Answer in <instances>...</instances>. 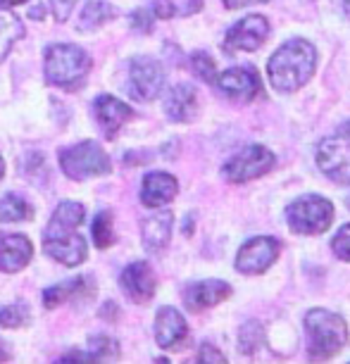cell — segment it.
Masks as SVG:
<instances>
[{
    "mask_svg": "<svg viewBox=\"0 0 350 364\" xmlns=\"http://www.w3.org/2000/svg\"><path fill=\"white\" fill-rule=\"evenodd\" d=\"M84 222V208L79 203H63L55 210L43 233V248L51 257L67 267H77L86 259V240L77 229Z\"/></svg>",
    "mask_w": 350,
    "mask_h": 364,
    "instance_id": "obj_1",
    "label": "cell"
},
{
    "mask_svg": "<svg viewBox=\"0 0 350 364\" xmlns=\"http://www.w3.org/2000/svg\"><path fill=\"white\" fill-rule=\"evenodd\" d=\"M314 70H317V50L305 38L286 41L272 55L270 65H267V74H270L272 86L281 93L298 91L300 86L310 81Z\"/></svg>",
    "mask_w": 350,
    "mask_h": 364,
    "instance_id": "obj_2",
    "label": "cell"
},
{
    "mask_svg": "<svg viewBox=\"0 0 350 364\" xmlns=\"http://www.w3.org/2000/svg\"><path fill=\"white\" fill-rule=\"evenodd\" d=\"M307 353L312 360H329L348 343V326L343 317L329 310H310L305 314Z\"/></svg>",
    "mask_w": 350,
    "mask_h": 364,
    "instance_id": "obj_3",
    "label": "cell"
},
{
    "mask_svg": "<svg viewBox=\"0 0 350 364\" xmlns=\"http://www.w3.org/2000/svg\"><path fill=\"white\" fill-rule=\"evenodd\" d=\"M88 67H91V60L77 46L60 43L51 46L46 53V81L51 86L72 91V88L81 86V81L88 74Z\"/></svg>",
    "mask_w": 350,
    "mask_h": 364,
    "instance_id": "obj_4",
    "label": "cell"
},
{
    "mask_svg": "<svg viewBox=\"0 0 350 364\" xmlns=\"http://www.w3.org/2000/svg\"><path fill=\"white\" fill-rule=\"evenodd\" d=\"M317 167L334 183L350 186V122H343L332 136L319 141Z\"/></svg>",
    "mask_w": 350,
    "mask_h": 364,
    "instance_id": "obj_5",
    "label": "cell"
},
{
    "mask_svg": "<svg viewBox=\"0 0 350 364\" xmlns=\"http://www.w3.org/2000/svg\"><path fill=\"white\" fill-rule=\"evenodd\" d=\"M286 222L303 236L324 233L334 222V205L322 196H303L286 208Z\"/></svg>",
    "mask_w": 350,
    "mask_h": 364,
    "instance_id": "obj_6",
    "label": "cell"
},
{
    "mask_svg": "<svg viewBox=\"0 0 350 364\" xmlns=\"http://www.w3.org/2000/svg\"><path fill=\"white\" fill-rule=\"evenodd\" d=\"M60 164L70 178H86V176H100L110 171V160L98 143L84 141L72 148H65L60 153Z\"/></svg>",
    "mask_w": 350,
    "mask_h": 364,
    "instance_id": "obj_7",
    "label": "cell"
},
{
    "mask_svg": "<svg viewBox=\"0 0 350 364\" xmlns=\"http://www.w3.org/2000/svg\"><path fill=\"white\" fill-rule=\"evenodd\" d=\"M274 167V155L265 146H248L222 167V176L231 183H245L265 176Z\"/></svg>",
    "mask_w": 350,
    "mask_h": 364,
    "instance_id": "obj_8",
    "label": "cell"
},
{
    "mask_svg": "<svg viewBox=\"0 0 350 364\" xmlns=\"http://www.w3.org/2000/svg\"><path fill=\"white\" fill-rule=\"evenodd\" d=\"M217 88L229 100L236 102H250L262 93V81L255 67H231L215 79Z\"/></svg>",
    "mask_w": 350,
    "mask_h": 364,
    "instance_id": "obj_9",
    "label": "cell"
},
{
    "mask_svg": "<svg viewBox=\"0 0 350 364\" xmlns=\"http://www.w3.org/2000/svg\"><path fill=\"white\" fill-rule=\"evenodd\" d=\"M281 252V243L272 236H258L250 238L248 243L241 245L236 255V269L241 274H262L277 262Z\"/></svg>",
    "mask_w": 350,
    "mask_h": 364,
    "instance_id": "obj_10",
    "label": "cell"
},
{
    "mask_svg": "<svg viewBox=\"0 0 350 364\" xmlns=\"http://www.w3.org/2000/svg\"><path fill=\"white\" fill-rule=\"evenodd\" d=\"M132 86H129V93L132 98L136 100H153L160 95L162 91V84H164V72H162V65L157 63L153 58H136L132 63Z\"/></svg>",
    "mask_w": 350,
    "mask_h": 364,
    "instance_id": "obj_11",
    "label": "cell"
},
{
    "mask_svg": "<svg viewBox=\"0 0 350 364\" xmlns=\"http://www.w3.org/2000/svg\"><path fill=\"white\" fill-rule=\"evenodd\" d=\"M267 36H270V22L262 15H248L231 26L229 33H226L224 46L229 53H238V50L250 53L258 50L267 41Z\"/></svg>",
    "mask_w": 350,
    "mask_h": 364,
    "instance_id": "obj_12",
    "label": "cell"
},
{
    "mask_svg": "<svg viewBox=\"0 0 350 364\" xmlns=\"http://www.w3.org/2000/svg\"><path fill=\"white\" fill-rule=\"evenodd\" d=\"M231 295V286L226 281H217V279H210V281H201V284H193L186 288L184 293V302L191 312H203L208 307H215L219 305L222 300H226Z\"/></svg>",
    "mask_w": 350,
    "mask_h": 364,
    "instance_id": "obj_13",
    "label": "cell"
},
{
    "mask_svg": "<svg viewBox=\"0 0 350 364\" xmlns=\"http://www.w3.org/2000/svg\"><path fill=\"white\" fill-rule=\"evenodd\" d=\"M189 333V326H186V319L181 317V312H176L174 307H162L155 317V341L157 346L169 350V348H176L179 343L186 338Z\"/></svg>",
    "mask_w": 350,
    "mask_h": 364,
    "instance_id": "obj_14",
    "label": "cell"
},
{
    "mask_svg": "<svg viewBox=\"0 0 350 364\" xmlns=\"http://www.w3.org/2000/svg\"><path fill=\"white\" fill-rule=\"evenodd\" d=\"M31 259V243L19 233H0V269L15 274Z\"/></svg>",
    "mask_w": 350,
    "mask_h": 364,
    "instance_id": "obj_15",
    "label": "cell"
},
{
    "mask_svg": "<svg viewBox=\"0 0 350 364\" xmlns=\"http://www.w3.org/2000/svg\"><path fill=\"white\" fill-rule=\"evenodd\" d=\"M122 288L134 302H148L155 295V277L146 262H134L122 272Z\"/></svg>",
    "mask_w": 350,
    "mask_h": 364,
    "instance_id": "obj_16",
    "label": "cell"
},
{
    "mask_svg": "<svg viewBox=\"0 0 350 364\" xmlns=\"http://www.w3.org/2000/svg\"><path fill=\"white\" fill-rule=\"evenodd\" d=\"M176 191V178L171 174H164V171H153L143 178V188H141V200L146 208H162L174 200Z\"/></svg>",
    "mask_w": 350,
    "mask_h": 364,
    "instance_id": "obj_17",
    "label": "cell"
},
{
    "mask_svg": "<svg viewBox=\"0 0 350 364\" xmlns=\"http://www.w3.org/2000/svg\"><path fill=\"white\" fill-rule=\"evenodd\" d=\"M164 109H167L169 119L174 122H191L198 112V93L193 86L189 84H179L174 86L167 95V102H164Z\"/></svg>",
    "mask_w": 350,
    "mask_h": 364,
    "instance_id": "obj_18",
    "label": "cell"
},
{
    "mask_svg": "<svg viewBox=\"0 0 350 364\" xmlns=\"http://www.w3.org/2000/svg\"><path fill=\"white\" fill-rule=\"evenodd\" d=\"M95 114H98V122L105 127L107 136H115L117 129L122 124H127L134 117V109L127 105V102L112 98V95H100L95 100Z\"/></svg>",
    "mask_w": 350,
    "mask_h": 364,
    "instance_id": "obj_19",
    "label": "cell"
},
{
    "mask_svg": "<svg viewBox=\"0 0 350 364\" xmlns=\"http://www.w3.org/2000/svg\"><path fill=\"white\" fill-rule=\"evenodd\" d=\"M171 224H174L171 212H157V215L143 219V245L150 252H160L169 243Z\"/></svg>",
    "mask_w": 350,
    "mask_h": 364,
    "instance_id": "obj_20",
    "label": "cell"
},
{
    "mask_svg": "<svg viewBox=\"0 0 350 364\" xmlns=\"http://www.w3.org/2000/svg\"><path fill=\"white\" fill-rule=\"evenodd\" d=\"M91 293H93V286L88 279H72V281H67V284L48 288L43 293V305L48 310H53V307H58L60 302L81 298V295H91Z\"/></svg>",
    "mask_w": 350,
    "mask_h": 364,
    "instance_id": "obj_21",
    "label": "cell"
},
{
    "mask_svg": "<svg viewBox=\"0 0 350 364\" xmlns=\"http://www.w3.org/2000/svg\"><path fill=\"white\" fill-rule=\"evenodd\" d=\"M24 36V26L8 10H0V63L5 60V55L12 50V46Z\"/></svg>",
    "mask_w": 350,
    "mask_h": 364,
    "instance_id": "obj_22",
    "label": "cell"
},
{
    "mask_svg": "<svg viewBox=\"0 0 350 364\" xmlns=\"http://www.w3.org/2000/svg\"><path fill=\"white\" fill-rule=\"evenodd\" d=\"M115 17V8L110 3H105V0H91V3L86 5L84 10H81L79 15V26L84 31L88 29H95V26L105 24L107 19Z\"/></svg>",
    "mask_w": 350,
    "mask_h": 364,
    "instance_id": "obj_23",
    "label": "cell"
},
{
    "mask_svg": "<svg viewBox=\"0 0 350 364\" xmlns=\"http://www.w3.org/2000/svg\"><path fill=\"white\" fill-rule=\"evenodd\" d=\"M31 215L33 210L29 203L19 196H5L0 200V222H22V219H31Z\"/></svg>",
    "mask_w": 350,
    "mask_h": 364,
    "instance_id": "obj_24",
    "label": "cell"
},
{
    "mask_svg": "<svg viewBox=\"0 0 350 364\" xmlns=\"http://www.w3.org/2000/svg\"><path fill=\"white\" fill-rule=\"evenodd\" d=\"M265 343V331L258 321H248L241 328V336H238V348H241L243 355H255Z\"/></svg>",
    "mask_w": 350,
    "mask_h": 364,
    "instance_id": "obj_25",
    "label": "cell"
},
{
    "mask_svg": "<svg viewBox=\"0 0 350 364\" xmlns=\"http://www.w3.org/2000/svg\"><path fill=\"white\" fill-rule=\"evenodd\" d=\"M93 240L98 248H110L115 243V229H112V215L100 212L93 222Z\"/></svg>",
    "mask_w": 350,
    "mask_h": 364,
    "instance_id": "obj_26",
    "label": "cell"
},
{
    "mask_svg": "<svg viewBox=\"0 0 350 364\" xmlns=\"http://www.w3.org/2000/svg\"><path fill=\"white\" fill-rule=\"evenodd\" d=\"M0 324L5 328H19L24 324H29V312L22 305H8L0 307Z\"/></svg>",
    "mask_w": 350,
    "mask_h": 364,
    "instance_id": "obj_27",
    "label": "cell"
},
{
    "mask_svg": "<svg viewBox=\"0 0 350 364\" xmlns=\"http://www.w3.org/2000/svg\"><path fill=\"white\" fill-rule=\"evenodd\" d=\"M191 67H193L196 77H201L203 81H208V84H215L217 67H215V63H212V58L208 53H196L193 58H191Z\"/></svg>",
    "mask_w": 350,
    "mask_h": 364,
    "instance_id": "obj_28",
    "label": "cell"
},
{
    "mask_svg": "<svg viewBox=\"0 0 350 364\" xmlns=\"http://www.w3.org/2000/svg\"><path fill=\"white\" fill-rule=\"evenodd\" d=\"M91 350H93L95 360H112V357L120 355V346H117V341L105 338V336H93Z\"/></svg>",
    "mask_w": 350,
    "mask_h": 364,
    "instance_id": "obj_29",
    "label": "cell"
},
{
    "mask_svg": "<svg viewBox=\"0 0 350 364\" xmlns=\"http://www.w3.org/2000/svg\"><path fill=\"white\" fill-rule=\"evenodd\" d=\"M332 248L336 252V257L343 259V262H350V224H343L339 233L332 240Z\"/></svg>",
    "mask_w": 350,
    "mask_h": 364,
    "instance_id": "obj_30",
    "label": "cell"
},
{
    "mask_svg": "<svg viewBox=\"0 0 350 364\" xmlns=\"http://www.w3.org/2000/svg\"><path fill=\"white\" fill-rule=\"evenodd\" d=\"M51 5H53L55 19H58V22H67V17L72 15V8L77 5V0H51Z\"/></svg>",
    "mask_w": 350,
    "mask_h": 364,
    "instance_id": "obj_31",
    "label": "cell"
},
{
    "mask_svg": "<svg viewBox=\"0 0 350 364\" xmlns=\"http://www.w3.org/2000/svg\"><path fill=\"white\" fill-rule=\"evenodd\" d=\"M198 362H217V364H222V362H226V357L219 353L215 346L205 343V346L201 348V353H198Z\"/></svg>",
    "mask_w": 350,
    "mask_h": 364,
    "instance_id": "obj_32",
    "label": "cell"
},
{
    "mask_svg": "<svg viewBox=\"0 0 350 364\" xmlns=\"http://www.w3.org/2000/svg\"><path fill=\"white\" fill-rule=\"evenodd\" d=\"M153 12H155V17H160V19H169V17H174V3L171 0H155L153 3Z\"/></svg>",
    "mask_w": 350,
    "mask_h": 364,
    "instance_id": "obj_33",
    "label": "cell"
},
{
    "mask_svg": "<svg viewBox=\"0 0 350 364\" xmlns=\"http://www.w3.org/2000/svg\"><path fill=\"white\" fill-rule=\"evenodd\" d=\"M132 22H134V26L139 31H150V26H153V22H150V15L146 10H136L134 15H132Z\"/></svg>",
    "mask_w": 350,
    "mask_h": 364,
    "instance_id": "obj_34",
    "label": "cell"
},
{
    "mask_svg": "<svg viewBox=\"0 0 350 364\" xmlns=\"http://www.w3.org/2000/svg\"><path fill=\"white\" fill-rule=\"evenodd\" d=\"M229 10H236V8H243V5H250V3H267V0H222Z\"/></svg>",
    "mask_w": 350,
    "mask_h": 364,
    "instance_id": "obj_35",
    "label": "cell"
},
{
    "mask_svg": "<svg viewBox=\"0 0 350 364\" xmlns=\"http://www.w3.org/2000/svg\"><path fill=\"white\" fill-rule=\"evenodd\" d=\"M29 15H31L33 19H43V15H46V12H43V8H41V5H38V8H36V10H31Z\"/></svg>",
    "mask_w": 350,
    "mask_h": 364,
    "instance_id": "obj_36",
    "label": "cell"
},
{
    "mask_svg": "<svg viewBox=\"0 0 350 364\" xmlns=\"http://www.w3.org/2000/svg\"><path fill=\"white\" fill-rule=\"evenodd\" d=\"M5 360H10L8 353H5V346H3V341H0V362H5Z\"/></svg>",
    "mask_w": 350,
    "mask_h": 364,
    "instance_id": "obj_37",
    "label": "cell"
},
{
    "mask_svg": "<svg viewBox=\"0 0 350 364\" xmlns=\"http://www.w3.org/2000/svg\"><path fill=\"white\" fill-rule=\"evenodd\" d=\"M24 3V0H0V5H19Z\"/></svg>",
    "mask_w": 350,
    "mask_h": 364,
    "instance_id": "obj_38",
    "label": "cell"
},
{
    "mask_svg": "<svg viewBox=\"0 0 350 364\" xmlns=\"http://www.w3.org/2000/svg\"><path fill=\"white\" fill-rule=\"evenodd\" d=\"M3 169H5V164H3V157H0V178H3Z\"/></svg>",
    "mask_w": 350,
    "mask_h": 364,
    "instance_id": "obj_39",
    "label": "cell"
},
{
    "mask_svg": "<svg viewBox=\"0 0 350 364\" xmlns=\"http://www.w3.org/2000/svg\"><path fill=\"white\" fill-rule=\"evenodd\" d=\"M346 3V10H348V15H350V0H343Z\"/></svg>",
    "mask_w": 350,
    "mask_h": 364,
    "instance_id": "obj_40",
    "label": "cell"
},
{
    "mask_svg": "<svg viewBox=\"0 0 350 364\" xmlns=\"http://www.w3.org/2000/svg\"><path fill=\"white\" fill-rule=\"evenodd\" d=\"M346 205H348V208H350V198H348V200H346Z\"/></svg>",
    "mask_w": 350,
    "mask_h": 364,
    "instance_id": "obj_41",
    "label": "cell"
}]
</instances>
